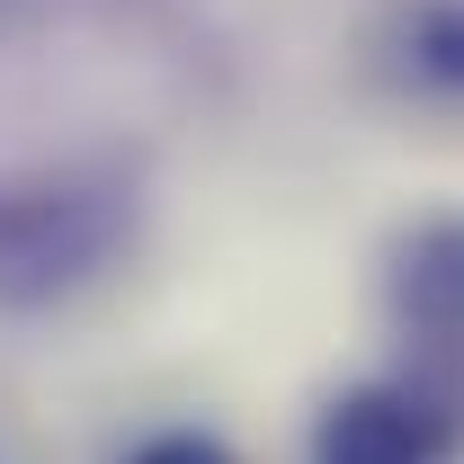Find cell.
Wrapping results in <instances>:
<instances>
[{
    "label": "cell",
    "mask_w": 464,
    "mask_h": 464,
    "mask_svg": "<svg viewBox=\"0 0 464 464\" xmlns=\"http://www.w3.org/2000/svg\"><path fill=\"white\" fill-rule=\"evenodd\" d=\"M313 464H447V420L402 384H366L322 411Z\"/></svg>",
    "instance_id": "obj_1"
},
{
    "label": "cell",
    "mask_w": 464,
    "mask_h": 464,
    "mask_svg": "<svg viewBox=\"0 0 464 464\" xmlns=\"http://www.w3.org/2000/svg\"><path fill=\"white\" fill-rule=\"evenodd\" d=\"M402 313L438 340H464V224H438L402 250Z\"/></svg>",
    "instance_id": "obj_2"
},
{
    "label": "cell",
    "mask_w": 464,
    "mask_h": 464,
    "mask_svg": "<svg viewBox=\"0 0 464 464\" xmlns=\"http://www.w3.org/2000/svg\"><path fill=\"white\" fill-rule=\"evenodd\" d=\"M420 72L464 90V9H429L420 18Z\"/></svg>",
    "instance_id": "obj_3"
},
{
    "label": "cell",
    "mask_w": 464,
    "mask_h": 464,
    "mask_svg": "<svg viewBox=\"0 0 464 464\" xmlns=\"http://www.w3.org/2000/svg\"><path fill=\"white\" fill-rule=\"evenodd\" d=\"M134 464H232L215 438H161V447H143Z\"/></svg>",
    "instance_id": "obj_4"
}]
</instances>
